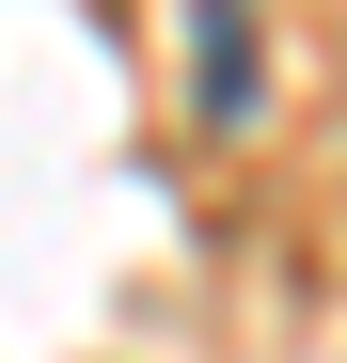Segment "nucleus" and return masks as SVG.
I'll list each match as a JSON object with an SVG mask.
<instances>
[{
  "mask_svg": "<svg viewBox=\"0 0 347 363\" xmlns=\"http://www.w3.org/2000/svg\"><path fill=\"white\" fill-rule=\"evenodd\" d=\"M190 95H205V127L253 111V0H190Z\"/></svg>",
  "mask_w": 347,
  "mask_h": 363,
  "instance_id": "obj_1",
  "label": "nucleus"
}]
</instances>
